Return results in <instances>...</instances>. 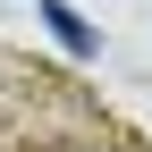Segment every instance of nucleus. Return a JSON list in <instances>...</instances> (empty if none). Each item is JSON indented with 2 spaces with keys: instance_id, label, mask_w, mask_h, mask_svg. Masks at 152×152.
I'll list each match as a JSON object with an SVG mask.
<instances>
[{
  "instance_id": "obj_1",
  "label": "nucleus",
  "mask_w": 152,
  "mask_h": 152,
  "mask_svg": "<svg viewBox=\"0 0 152 152\" xmlns=\"http://www.w3.org/2000/svg\"><path fill=\"white\" fill-rule=\"evenodd\" d=\"M42 26L59 34V42L76 51V59H93V26H85V17H76V9H68V0H42Z\"/></svg>"
}]
</instances>
